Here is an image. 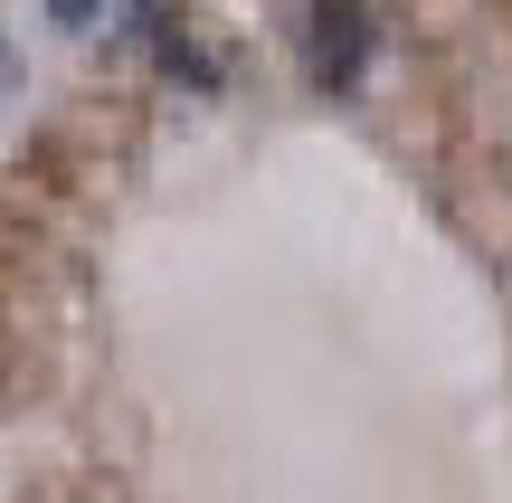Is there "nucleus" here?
I'll return each instance as SVG.
<instances>
[{"label":"nucleus","instance_id":"nucleus-2","mask_svg":"<svg viewBox=\"0 0 512 503\" xmlns=\"http://www.w3.org/2000/svg\"><path fill=\"white\" fill-rule=\"evenodd\" d=\"M48 19H57V29H95V19H105V0H48Z\"/></svg>","mask_w":512,"mask_h":503},{"label":"nucleus","instance_id":"nucleus-1","mask_svg":"<svg viewBox=\"0 0 512 503\" xmlns=\"http://www.w3.org/2000/svg\"><path fill=\"white\" fill-rule=\"evenodd\" d=\"M370 67V0H304V76L323 95H351Z\"/></svg>","mask_w":512,"mask_h":503},{"label":"nucleus","instance_id":"nucleus-3","mask_svg":"<svg viewBox=\"0 0 512 503\" xmlns=\"http://www.w3.org/2000/svg\"><path fill=\"white\" fill-rule=\"evenodd\" d=\"M10 86H19V57H10V38H0V105H10Z\"/></svg>","mask_w":512,"mask_h":503}]
</instances>
